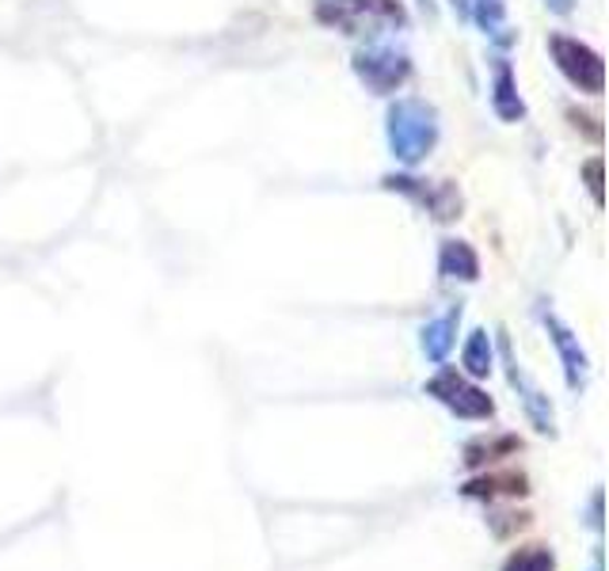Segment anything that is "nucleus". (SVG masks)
I'll return each mask as SVG.
<instances>
[{"mask_svg": "<svg viewBox=\"0 0 609 571\" xmlns=\"http://www.w3.org/2000/svg\"><path fill=\"white\" fill-rule=\"evenodd\" d=\"M549 50H552V61H557V69L580 92H587V96H598V92L606 88L602 53L590 50L587 42H580V38H568V35H552L549 38Z\"/></svg>", "mask_w": 609, "mask_h": 571, "instance_id": "nucleus-2", "label": "nucleus"}, {"mask_svg": "<svg viewBox=\"0 0 609 571\" xmlns=\"http://www.w3.org/2000/svg\"><path fill=\"white\" fill-rule=\"evenodd\" d=\"M354 73H358V81L366 84L369 92L389 96V92H397L400 84L407 81L412 61H407V53L397 50V46H366V50L354 53Z\"/></svg>", "mask_w": 609, "mask_h": 571, "instance_id": "nucleus-4", "label": "nucleus"}, {"mask_svg": "<svg viewBox=\"0 0 609 571\" xmlns=\"http://www.w3.org/2000/svg\"><path fill=\"white\" fill-rule=\"evenodd\" d=\"M438 271L446 279H461V282H476L480 279V259L468 248L465 241H442V256H438Z\"/></svg>", "mask_w": 609, "mask_h": 571, "instance_id": "nucleus-9", "label": "nucleus"}, {"mask_svg": "<svg viewBox=\"0 0 609 571\" xmlns=\"http://www.w3.org/2000/svg\"><path fill=\"white\" fill-rule=\"evenodd\" d=\"M461 366L468 377H488L496 369V354H491V336L484 328L468 331L465 351H461Z\"/></svg>", "mask_w": 609, "mask_h": 571, "instance_id": "nucleus-12", "label": "nucleus"}, {"mask_svg": "<svg viewBox=\"0 0 609 571\" xmlns=\"http://www.w3.org/2000/svg\"><path fill=\"white\" fill-rule=\"evenodd\" d=\"M587 183H590V195L602 198V160H590L587 165Z\"/></svg>", "mask_w": 609, "mask_h": 571, "instance_id": "nucleus-16", "label": "nucleus"}, {"mask_svg": "<svg viewBox=\"0 0 609 571\" xmlns=\"http://www.w3.org/2000/svg\"><path fill=\"white\" fill-rule=\"evenodd\" d=\"M545 4H549L557 15H568V12H572V8H575V0H545Z\"/></svg>", "mask_w": 609, "mask_h": 571, "instance_id": "nucleus-18", "label": "nucleus"}, {"mask_svg": "<svg viewBox=\"0 0 609 571\" xmlns=\"http://www.w3.org/2000/svg\"><path fill=\"white\" fill-rule=\"evenodd\" d=\"M491 107H496V114L503 122H519L522 114H526V104H522L519 88H514V73L511 65H499L496 69V84H491Z\"/></svg>", "mask_w": 609, "mask_h": 571, "instance_id": "nucleus-10", "label": "nucleus"}, {"mask_svg": "<svg viewBox=\"0 0 609 571\" xmlns=\"http://www.w3.org/2000/svg\"><path fill=\"white\" fill-rule=\"evenodd\" d=\"M503 571H557V557L545 545H526L503 564Z\"/></svg>", "mask_w": 609, "mask_h": 571, "instance_id": "nucleus-15", "label": "nucleus"}, {"mask_svg": "<svg viewBox=\"0 0 609 571\" xmlns=\"http://www.w3.org/2000/svg\"><path fill=\"white\" fill-rule=\"evenodd\" d=\"M529 481L522 473H491L484 481H468L465 484V496L473 499H491V496H526Z\"/></svg>", "mask_w": 609, "mask_h": 571, "instance_id": "nucleus-11", "label": "nucleus"}, {"mask_svg": "<svg viewBox=\"0 0 609 571\" xmlns=\"http://www.w3.org/2000/svg\"><path fill=\"white\" fill-rule=\"evenodd\" d=\"M598 514H602V491H595V499H590V526L602 530V519H598Z\"/></svg>", "mask_w": 609, "mask_h": 571, "instance_id": "nucleus-17", "label": "nucleus"}, {"mask_svg": "<svg viewBox=\"0 0 609 571\" xmlns=\"http://www.w3.org/2000/svg\"><path fill=\"white\" fill-rule=\"evenodd\" d=\"M427 397H435L438 404H446L453 415H458V420H491V415H496V404H491L488 392L476 389V385H468L465 377L450 366L438 369V374L430 377Z\"/></svg>", "mask_w": 609, "mask_h": 571, "instance_id": "nucleus-3", "label": "nucleus"}, {"mask_svg": "<svg viewBox=\"0 0 609 571\" xmlns=\"http://www.w3.org/2000/svg\"><path fill=\"white\" fill-rule=\"evenodd\" d=\"M468 12L476 15V23H480V31L488 38H496V42H511V35H507V0H468Z\"/></svg>", "mask_w": 609, "mask_h": 571, "instance_id": "nucleus-14", "label": "nucleus"}, {"mask_svg": "<svg viewBox=\"0 0 609 571\" xmlns=\"http://www.w3.org/2000/svg\"><path fill=\"white\" fill-rule=\"evenodd\" d=\"M499 351H503V366H507V381L519 389L522 397V408H526L529 423H534V430H541V435H557V415H552V404L549 397H545L541 389H537L534 381L526 377V369L519 366V359H514V347L511 339L499 331Z\"/></svg>", "mask_w": 609, "mask_h": 571, "instance_id": "nucleus-5", "label": "nucleus"}, {"mask_svg": "<svg viewBox=\"0 0 609 571\" xmlns=\"http://www.w3.org/2000/svg\"><path fill=\"white\" fill-rule=\"evenodd\" d=\"M453 4V12H461V15H468V0H450Z\"/></svg>", "mask_w": 609, "mask_h": 571, "instance_id": "nucleus-19", "label": "nucleus"}, {"mask_svg": "<svg viewBox=\"0 0 609 571\" xmlns=\"http://www.w3.org/2000/svg\"><path fill=\"white\" fill-rule=\"evenodd\" d=\"M385 187L415 195L423 206H430V210H435L438 221L461 218V195H458V187H453V183H442L438 191H427V187H415V180H407V175H389V180H385Z\"/></svg>", "mask_w": 609, "mask_h": 571, "instance_id": "nucleus-7", "label": "nucleus"}, {"mask_svg": "<svg viewBox=\"0 0 609 571\" xmlns=\"http://www.w3.org/2000/svg\"><path fill=\"white\" fill-rule=\"evenodd\" d=\"M545 328H549L552 343H557V351H560V362H564L568 389L583 392V385H587V377H590V359H587V351L580 347V336H575V331L568 328L557 313H545Z\"/></svg>", "mask_w": 609, "mask_h": 571, "instance_id": "nucleus-6", "label": "nucleus"}, {"mask_svg": "<svg viewBox=\"0 0 609 571\" xmlns=\"http://www.w3.org/2000/svg\"><path fill=\"white\" fill-rule=\"evenodd\" d=\"M590 571H602V549H595V560H590Z\"/></svg>", "mask_w": 609, "mask_h": 571, "instance_id": "nucleus-20", "label": "nucleus"}, {"mask_svg": "<svg viewBox=\"0 0 609 571\" xmlns=\"http://www.w3.org/2000/svg\"><path fill=\"white\" fill-rule=\"evenodd\" d=\"M458 324H461V305H453L450 313H442L438 320H430L427 328H423V354H427L430 362H446V354H450L453 339H458Z\"/></svg>", "mask_w": 609, "mask_h": 571, "instance_id": "nucleus-8", "label": "nucleus"}, {"mask_svg": "<svg viewBox=\"0 0 609 571\" xmlns=\"http://www.w3.org/2000/svg\"><path fill=\"white\" fill-rule=\"evenodd\" d=\"M522 442L514 435H499V438H476V442L465 446V465L468 469H480V465H491V461L499 458H511V453H519Z\"/></svg>", "mask_w": 609, "mask_h": 571, "instance_id": "nucleus-13", "label": "nucleus"}, {"mask_svg": "<svg viewBox=\"0 0 609 571\" xmlns=\"http://www.w3.org/2000/svg\"><path fill=\"white\" fill-rule=\"evenodd\" d=\"M385 134H389V149L400 165H419L438 142V114L423 99H397L389 107V122H385Z\"/></svg>", "mask_w": 609, "mask_h": 571, "instance_id": "nucleus-1", "label": "nucleus"}]
</instances>
